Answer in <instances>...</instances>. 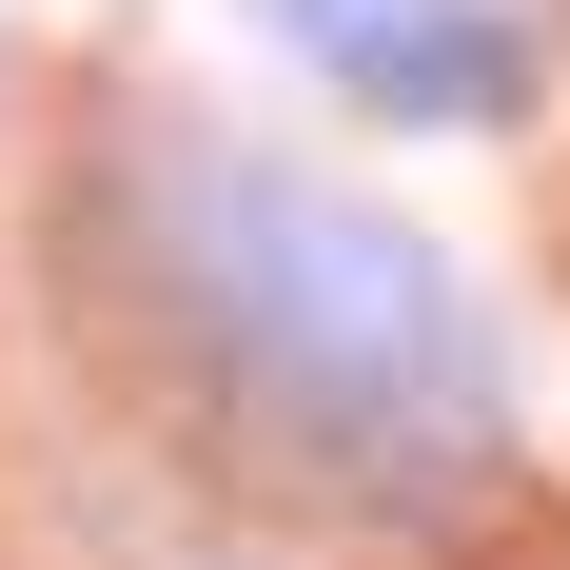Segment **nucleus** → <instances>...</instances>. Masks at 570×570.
I'll return each mask as SVG.
<instances>
[{
    "mask_svg": "<svg viewBox=\"0 0 570 570\" xmlns=\"http://www.w3.org/2000/svg\"><path fill=\"white\" fill-rule=\"evenodd\" d=\"M99 256L138 295V335L256 453L335 472V492H394V512H453V492L512 472V335L413 217L256 158L217 118H138L99 177Z\"/></svg>",
    "mask_w": 570,
    "mask_h": 570,
    "instance_id": "nucleus-1",
    "label": "nucleus"
},
{
    "mask_svg": "<svg viewBox=\"0 0 570 570\" xmlns=\"http://www.w3.org/2000/svg\"><path fill=\"white\" fill-rule=\"evenodd\" d=\"M256 20H276V59H315L394 138H512L551 99V40H531L512 0H256Z\"/></svg>",
    "mask_w": 570,
    "mask_h": 570,
    "instance_id": "nucleus-2",
    "label": "nucleus"
}]
</instances>
